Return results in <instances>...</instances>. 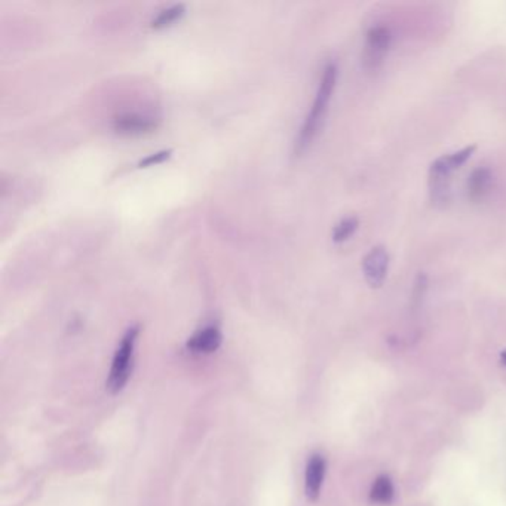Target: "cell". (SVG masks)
<instances>
[{"label":"cell","instance_id":"cell-6","mask_svg":"<svg viewBox=\"0 0 506 506\" xmlns=\"http://www.w3.org/2000/svg\"><path fill=\"white\" fill-rule=\"evenodd\" d=\"M325 473H327L325 458L322 455H318V453L312 455L307 460L306 473H305V492L309 500L315 502L320 497Z\"/></svg>","mask_w":506,"mask_h":506},{"label":"cell","instance_id":"cell-8","mask_svg":"<svg viewBox=\"0 0 506 506\" xmlns=\"http://www.w3.org/2000/svg\"><path fill=\"white\" fill-rule=\"evenodd\" d=\"M493 186V172L490 168L480 167L468 179V198L473 202H481L490 194Z\"/></svg>","mask_w":506,"mask_h":506},{"label":"cell","instance_id":"cell-3","mask_svg":"<svg viewBox=\"0 0 506 506\" xmlns=\"http://www.w3.org/2000/svg\"><path fill=\"white\" fill-rule=\"evenodd\" d=\"M458 168L460 165L453 153L432 162L429 168V195L435 206L444 208L451 202V176Z\"/></svg>","mask_w":506,"mask_h":506},{"label":"cell","instance_id":"cell-1","mask_svg":"<svg viewBox=\"0 0 506 506\" xmlns=\"http://www.w3.org/2000/svg\"><path fill=\"white\" fill-rule=\"evenodd\" d=\"M336 82H337V67L334 63H330L324 68L318 93L315 95V100H313L310 112L307 113L302 125L300 134L297 137V143H295V149H297V152H303L313 142V138L317 137V134L322 128Z\"/></svg>","mask_w":506,"mask_h":506},{"label":"cell","instance_id":"cell-7","mask_svg":"<svg viewBox=\"0 0 506 506\" xmlns=\"http://www.w3.org/2000/svg\"><path fill=\"white\" fill-rule=\"evenodd\" d=\"M113 127L120 134H146L156 128V120L153 117L139 113H125L113 120Z\"/></svg>","mask_w":506,"mask_h":506},{"label":"cell","instance_id":"cell-10","mask_svg":"<svg viewBox=\"0 0 506 506\" xmlns=\"http://www.w3.org/2000/svg\"><path fill=\"white\" fill-rule=\"evenodd\" d=\"M395 497V488L391 477L379 475L370 490V500L377 505H389Z\"/></svg>","mask_w":506,"mask_h":506},{"label":"cell","instance_id":"cell-13","mask_svg":"<svg viewBox=\"0 0 506 506\" xmlns=\"http://www.w3.org/2000/svg\"><path fill=\"white\" fill-rule=\"evenodd\" d=\"M172 153V150H161V152H156V153H152L149 154L147 158L142 159L138 164L139 168H143V167H150V165H156V164H161L164 162L165 159L169 158V154Z\"/></svg>","mask_w":506,"mask_h":506},{"label":"cell","instance_id":"cell-2","mask_svg":"<svg viewBox=\"0 0 506 506\" xmlns=\"http://www.w3.org/2000/svg\"><path fill=\"white\" fill-rule=\"evenodd\" d=\"M139 328L137 325L131 327L125 336L122 337L116 354L113 357L110 374L107 379V389L110 394H119L125 388L127 381L132 371V357H134V347L138 337Z\"/></svg>","mask_w":506,"mask_h":506},{"label":"cell","instance_id":"cell-14","mask_svg":"<svg viewBox=\"0 0 506 506\" xmlns=\"http://www.w3.org/2000/svg\"><path fill=\"white\" fill-rule=\"evenodd\" d=\"M500 359H502V362L506 365V351H502V354H500Z\"/></svg>","mask_w":506,"mask_h":506},{"label":"cell","instance_id":"cell-12","mask_svg":"<svg viewBox=\"0 0 506 506\" xmlns=\"http://www.w3.org/2000/svg\"><path fill=\"white\" fill-rule=\"evenodd\" d=\"M358 226H359L358 217H355V216L344 217L343 220H340V221L334 226V229H333V241L337 242V243L347 241L349 238H351V236L357 232Z\"/></svg>","mask_w":506,"mask_h":506},{"label":"cell","instance_id":"cell-11","mask_svg":"<svg viewBox=\"0 0 506 506\" xmlns=\"http://www.w3.org/2000/svg\"><path fill=\"white\" fill-rule=\"evenodd\" d=\"M184 11H186V6L183 4H176V5H172L169 8H165L154 16V19L150 23V26L153 28L167 27V26L172 24L174 21H177L180 16H183Z\"/></svg>","mask_w":506,"mask_h":506},{"label":"cell","instance_id":"cell-5","mask_svg":"<svg viewBox=\"0 0 506 506\" xmlns=\"http://www.w3.org/2000/svg\"><path fill=\"white\" fill-rule=\"evenodd\" d=\"M389 269V254L385 247H373L362 258V273L371 288H380Z\"/></svg>","mask_w":506,"mask_h":506},{"label":"cell","instance_id":"cell-9","mask_svg":"<svg viewBox=\"0 0 506 506\" xmlns=\"http://www.w3.org/2000/svg\"><path fill=\"white\" fill-rule=\"evenodd\" d=\"M221 344V333L217 327H206L195 336H191L187 342V347L196 354H211L216 352Z\"/></svg>","mask_w":506,"mask_h":506},{"label":"cell","instance_id":"cell-4","mask_svg":"<svg viewBox=\"0 0 506 506\" xmlns=\"http://www.w3.org/2000/svg\"><path fill=\"white\" fill-rule=\"evenodd\" d=\"M392 42V33L386 26H374L369 30L362 52V64L369 72H376L385 63Z\"/></svg>","mask_w":506,"mask_h":506}]
</instances>
